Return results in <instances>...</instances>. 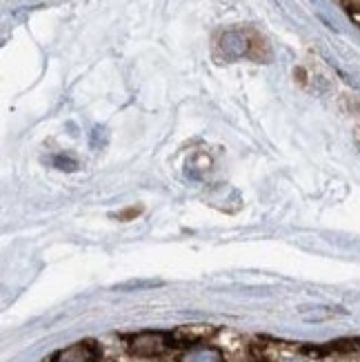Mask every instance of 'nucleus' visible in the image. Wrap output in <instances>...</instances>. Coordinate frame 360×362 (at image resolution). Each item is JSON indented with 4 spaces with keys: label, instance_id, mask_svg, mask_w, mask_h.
Returning <instances> with one entry per match:
<instances>
[{
    "label": "nucleus",
    "instance_id": "1",
    "mask_svg": "<svg viewBox=\"0 0 360 362\" xmlns=\"http://www.w3.org/2000/svg\"><path fill=\"white\" fill-rule=\"evenodd\" d=\"M100 349L96 347V342H78L71 344L69 349H62L58 351L52 362H98Z\"/></svg>",
    "mask_w": 360,
    "mask_h": 362
},
{
    "label": "nucleus",
    "instance_id": "4",
    "mask_svg": "<svg viewBox=\"0 0 360 362\" xmlns=\"http://www.w3.org/2000/svg\"><path fill=\"white\" fill-rule=\"evenodd\" d=\"M182 362H223V356L218 349H194L182 356Z\"/></svg>",
    "mask_w": 360,
    "mask_h": 362
},
{
    "label": "nucleus",
    "instance_id": "3",
    "mask_svg": "<svg viewBox=\"0 0 360 362\" xmlns=\"http://www.w3.org/2000/svg\"><path fill=\"white\" fill-rule=\"evenodd\" d=\"M221 45H223V52L227 58H238V56L247 54V38L240 34V31H227Z\"/></svg>",
    "mask_w": 360,
    "mask_h": 362
},
{
    "label": "nucleus",
    "instance_id": "6",
    "mask_svg": "<svg viewBox=\"0 0 360 362\" xmlns=\"http://www.w3.org/2000/svg\"><path fill=\"white\" fill-rule=\"evenodd\" d=\"M54 165L60 167V169H67V171H76V160H69V158H62V156H58V158H54Z\"/></svg>",
    "mask_w": 360,
    "mask_h": 362
},
{
    "label": "nucleus",
    "instance_id": "5",
    "mask_svg": "<svg viewBox=\"0 0 360 362\" xmlns=\"http://www.w3.org/2000/svg\"><path fill=\"white\" fill-rule=\"evenodd\" d=\"M158 280H147V282H129V285H118L116 289H147V287H158Z\"/></svg>",
    "mask_w": 360,
    "mask_h": 362
},
{
    "label": "nucleus",
    "instance_id": "2",
    "mask_svg": "<svg viewBox=\"0 0 360 362\" xmlns=\"http://www.w3.org/2000/svg\"><path fill=\"white\" fill-rule=\"evenodd\" d=\"M167 347V338L163 334H140L132 340V354L143 356V358H151L163 354Z\"/></svg>",
    "mask_w": 360,
    "mask_h": 362
}]
</instances>
